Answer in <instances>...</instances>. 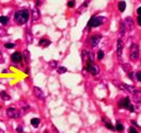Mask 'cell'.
<instances>
[{
	"instance_id": "4316f807",
	"label": "cell",
	"mask_w": 141,
	"mask_h": 133,
	"mask_svg": "<svg viewBox=\"0 0 141 133\" xmlns=\"http://www.w3.org/2000/svg\"><path fill=\"white\" fill-rule=\"evenodd\" d=\"M49 66H50L51 68H57V66H58V63H57L56 61H51V62H49Z\"/></svg>"
},
{
	"instance_id": "484cf974",
	"label": "cell",
	"mask_w": 141,
	"mask_h": 133,
	"mask_svg": "<svg viewBox=\"0 0 141 133\" xmlns=\"http://www.w3.org/2000/svg\"><path fill=\"white\" fill-rule=\"evenodd\" d=\"M103 58H104V51L99 50L98 53H97V60H103Z\"/></svg>"
},
{
	"instance_id": "30bf717a",
	"label": "cell",
	"mask_w": 141,
	"mask_h": 133,
	"mask_svg": "<svg viewBox=\"0 0 141 133\" xmlns=\"http://www.w3.org/2000/svg\"><path fill=\"white\" fill-rule=\"evenodd\" d=\"M101 38H102V35H93L90 40V45L92 46V47L97 46L99 43V41H101Z\"/></svg>"
},
{
	"instance_id": "8d00e7d4",
	"label": "cell",
	"mask_w": 141,
	"mask_h": 133,
	"mask_svg": "<svg viewBox=\"0 0 141 133\" xmlns=\"http://www.w3.org/2000/svg\"><path fill=\"white\" fill-rule=\"evenodd\" d=\"M137 21H138V25H139V26H141V15H138Z\"/></svg>"
},
{
	"instance_id": "f1b7e54d",
	"label": "cell",
	"mask_w": 141,
	"mask_h": 133,
	"mask_svg": "<svg viewBox=\"0 0 141 133\" xmlns=\"http://www.w3.org/2000/svg\"><path fill=\"white\" fill-rule=\"evenodd\" d=\"M67 6H69V8H74L75 6V1L74 0H70V1L67 2Z\"/></svg>"
},
{
	"instance_id": "d6a6232c",
	"label": "cell",
	"mask_w": 141,
	"mask_h": 133,
	"mask_svg": "<svg viewBox=\"0 0 141 133\" xmlns=\"http://www.w3.org/2000/svg\"><path fill=\"white\" fill-rule=\"evenodd\" d=\"M6 34V31L4 29H0V36H4Z\"/></svg>"
},
{
	"instance_id": "6da1fadb",
	"label": "cell",
	"mask_w": 141,
	"mask_h": 133,
	"mask_svg": "<svg viewBox=\"0 0 141 133\" xmlns=\"http://www.w3.org/2000/svg\"><path fill=\"white\" fill-rule=\"evenodd\" d=\"M29 17H30V13H29L28 10H20L15 12L14 14V19L16 21V24L18 25H25L27 21H28Z\"/></svg>"
},
{
	"instance_id": "f546056e",
	"label": "cell",
	"mask_w": 141,
	"mask_h": 133,
	"mask_svg": "<svg viewBox=\"0 0 141 133\" xmlns=\"http://www.w3.org/2000/svg\"><path fill=\"white\" fill-rule=\"evenodd\" d=\"M129 68H131V67L128 65V64H123V69L125 70V72H129Z\"/></svg>"
},
{
	"instance_id": "d6986e66",
	"label": "cell",
	"mask_w": 141,
	"mask_h": 133,
	"mask_svg": "<svg viewBox=\"0 0 141 133\" xmlns=\"http://www.w3.org/2000/svg\"><path fill=\"white\" fill-rule=\"evenodd\" d=\"M41 123V119L40 118H32L31 119V125L33 126V127H38V125H40Z\"/></svg>"
},
{
	"instance_id": "277c9868",
	"label": "cell",
	"mask_w": 141,
	"mask_h": 133,
	"mask_svg": "<svg viewBox=\"0 0 141 133\" xmlns=\"http://www.w3.org/2000/svg\"><path fill=\"white\" fill-rule=\"evenodd\" d=\"M6 115L10 118H18L22 116V114H20L19 110H17L16 107H8V110H6Z\"/></svg>"
},
{
	"instance_id": "d590c367",
	"label": "cell",
	"mask_w": 141,
	"mask_h": 133,
	"mask_svg": "<svg viewBox=\"0 0 141 133\" xmlns=\"http://www.w3.org/2000/svg\"><path fill=\"white\" fill-rule=\"evenodd\" d=\"M127 110H128V111H130V112H134V111H135V109H134V105H129V107H128V109H127Z\"/></svg>"
},
{
	"instance_id": "4dcf8cb0",
	"label": "cell",
	"mask_w": 141,
	"mask_h": 133,
	"mask_svg": "<svg viewBox=\"0 0 141 133\" xmlns=\"http://www.w3.org/2000/svg\"><path fill=\"white\" fill-rule=\"evenodd\" d=\"M136 79H137V81H139V82H141V72H137L136 74Z\"/></svg>"
},
{
	"instance_id": "e575fe53",
	"label": "cell",
	"mask_w": 141,
	"mask_h": 133,
	"mask_svg": "<svg viewBox=\"0 0 141 133\" xmlns=\"http://www.w3.org/2000/svg\"><path fill=\"white\" fill-rule=\"evenodd\" d=\"M43 1H44V0H35V4H36V6L41 5V4L43 3Z\"/></svg>"
},
{
	"instance_id": "9c48e42d",
	"label": "cell",
	"mask_w": 141,
	"mask_h": 133,
	"mask_svg": "<svg viewBox=\"0 0 141 133\" xmlns=\"http://www.w3.org/2000/svg\"><path fill=\"white\" fill-rule=\"evenodd\" d=\"M130 105V99L128 97H125L124 99L119 101V107H123V109H128V107Z\"/></svg>"
},
{
	"instance_id": "e0dca14e",
	"label": "cell",
	"mask_w": 141,
	"mask_h": 133,
	"mask_svg": "<svg viewBox=\"0 0 141 133\" xmlns=\"http://www.w3.org/2000/svg\"><path fill=\"white\" fill-rule=\"evenodd\" d=\"M89 3H90V0H86V1L82 3V5L80 6V9H79L78 11H77V13H82L83 11L86 10V8H87V6L89 5Z\"/></svg>"
},
{
	"instance_id": "83f0119b",
	"label": "cell",
	"mask_w": 141,
	"mask_h": 133,
	"mask_svg": "<svg viewBox=\"0 0 141 133\" xmlns=\"http://www.w3.org/2000/svg\"><path fill=\"white\" fill-rule=\"evenodd\" d=\"M4 47L11 49V48H14L15 47V44H12V43H6V44H4Z\"/></svg>"
},
{
	"instance_id": "9a60e30c",
	"label": "cell",
	"mask_w": 141,
	"mask_h": 133,
	"mask_svg": "<svg viewBox=\"0 0 141 133\" xmlns=\"http://www.w3.org/2000/svg\"><path fill=\"white\" fill-rule=\"evenodd\" d=\"M50 44H51L50 41H49V40H45V38H42V40L40 41V43H38V45H40L41 47H48Z\"/></svg>"
},
{
	"instance_id": "cb8c5ba5",
	"label": "cell",
	"mask_w": 141,
	"mask_h": 133,
	"mask_svg": "<svg viewBox=\"0 0 141 133\" xmlns=\"http://www.w3.org/2000/svg\"><path fill=\"white\" fill-rule=\"evenodd\" d=\"M0 22L2 25H6L9 22V18L5 17V16H0Z\"/></svg>"
},
{
	"instance_id": "5b68a950",
	"label": "cell",
	"mask_w": 141,
	"mask_h": 133,
	"mask_svg": "<svg viewBox=\"0 0 141 133\" xmlns=\"http://www.w3.org/2000/svg\"><path fill=\"white\" fill-rule=\"evenodd\" d=\"M123 48H124V44H123V40L119 38L117 42V56L119 59L122 58V53H123Z\"/></svg>"
},
{
	"instance_id": "ffe728a7",
	"label": "cell",
	"mask_w": 141,
	"mask_h": 133,
	"mask_svg": "<svg viewBox=\"0 0 141 133\" xmlns=\"http://www.w3.org/2000/svg\"><path fill=\"white\" fill-rule=\"evenodd\" d=\"M22 58L25 59V61L30 62V52H29V50H25V51H24V56H22Z\"/></svg>"
},
{
	"instance_id": "4fadbf2b",
	"label": "cell",
	"mask_w": 141,
	"mask_h": 133,
	"mask_svg": "<svg viewBox=\"0 0 141 133\" xmlns=\"http://www.w3.org/2000/svg\"><path fill=\"white\" fill-rule=\"evenodd\" d=\"M133 99L136 103H141V92L136 91L135 93H133Z\"/></svg>"
},
{
	"instance_id": "2e32d148",
	"label": "cell",
	"mask_w": 141,
	"mask_h": 133,
	"mask_svg": "<svg viewBox=\"0 0 141 133\" xmlns=\"http://www.w3.org/2000/svg\"><path fill=\"white\" fill-rule=\"evenodd\" d=\"M26 40H27V43L28 44H32L33 42V36H32V33H31L30 30H28L26 33Z\"/></svg>"
},
{
	"instance_id": "1f68e13d",
	"label": "cell",
	"mask_w": 141,
	"mask_h": 133,
	"mask_svg": "<svg viewBox=\"0 0 141 133\" xmlns=\"http://www.w3.org/2000/svg\"><path fill=\"white\" fill-rule=\"evenodd\" d=\"M16 131L18 133H22V131H24V129H22V126H18V127L16 128Z\"/></svg>"
},
{
	"instance_id": "5bb4252c",
	"label": "cell",
	"mask_w": 141,
	"mask_h": 133,
	"mask_svg": "<svg viewBox=\"0 0 141 133\" xmlns=\"http://www.w3.org/2000/svg\"><path fill=\"white\" fill-rule=\"evenodd\" d=\"M120 35H121L122 40H123V37H125V35H126V27H125L123 21L121 22V25H120Z\"/></svg>"
},
{
	"instance_id": "603a6c76",
	"label": "cell",
	"mask_w": 141,
	"mask_h": 133,
	"mask_svg": "<svg viewBox=\"0 0 141 133\" xmlns=\"http://www.w3.org/2000/svg\"><path fill=\"white\" fill-rule=\"evenodd\" d=\"M66 68L64 67V66H60V67H58L57 68V72H58V74H60V75H62V74H64V72H66Z\"/></svg>"
},
{
	"instance_id": "44dd1931",
	"label": "cell",
	"mask_w": 141,
	"mask_h": 133,
	"mask_svg": "<svg viewBox=\"0 0 141 133\" xmlns=\"http://www.w3.org/2000/svg\"><path fill=\"white\" fill-rule=\"evenodd\" d=\"M0 97H1L3 100H9L11 98L10 95H8V94H6V92H4V91H2L1 93H0Z\"/></svg>"
},
{
	"instance_id": "7a4b0ae2",
	"label": "cell",
	"mask_w": 141,
	"mask_h": 133,
	"mask_svg": "<svg viewBox=\"0 0 141 133\" xmlns=\"http://www.w3.org/2000/svg\"><path fill=\"white\" fill-rule=\"evenodd\" d=\"M104 21H105V17H103V16H92L88 21V29L99 27Z\"/></svg>"
},
{
	"instance_id": "8992f818",
	"label": "cell",
	"mask_w": 141,
	"mask_h": 133,
	"mask_svg": "<svg viewBox=\"0 0 141 133\" xmlns=\"http://www.w3.org/2000/svg\"><path fill=\"white\" fill-rule=\"evenodd\" d=\"M86 69H87L88 72H90L91 75H93V76H96V75L99 72V68H98V66H96V65H92V63H88V65H87V67H86Z\"/></svg>"
},
{
	"instance_id": "3957f363",
	"label": "cell",
	"mask_w": 141,
	"mask_h": 133,
	"mask_svg": "<svg viewBox=\"0 0 141 133\" xmlns=\"http://www.w3.org/2000/svg\"><path fill=\"white\" fill-rule=\"evenodd\" d=\"M139 52H140V49H139V46L137 44H133L130 46V49H129V58H130L131 61L136 62L139 58Z\"/></svg>"
},
{
	"instance_id": "ba28073f",
	"label": "cell",
	"mask_w": 141,
	"mask_h": 133,
	"mask_svg": "<svg viewBox=\"0 0 141 133\" xmlns=\"http://www.w3.org/2000/svg\"><path fill=\"white\" fill-rule=\"evenodd\" d=\"M11 60H12L13 63H22V54L19 53V52H14V53L11 56Z\"/></svg>"
},
{
	"instance_id": "b9f144b4",
	"label": "cell",
	"mask_w": 141,
	"mask_h": 133,
	"mask_svg": "<svg viewBox=\"0 0 141 133\" xmlns=\"http://www.w3.org/2000/svg\"><path fill=\"white\" fill-rule=\"evenodd\" d=\"M45 133H47V131H46V132H45Z\"/></svg>"
},
{
	"instance_id": "7402d4cb",
	"label": "cell",
	"mask_w": 141,
	"mask_h": 133,
	"mask_svg": "<svg viewBox=\"0 0 141 133\" xmlns=\"http://www.w3.org/2000/svg\"><path fill=\"white\" fill-rule=\"evenodd\" d=\"M114 128H115V130H118L119 132H122V131L124 130V126L122 125L121 123H119V121L117 123V125H115V127H114Z\"/></svg>"
},
{
	"instance_id": "836d02e7",
	"label": "cell",
	"mask_w": 141,
	"mask_h": 133,
	"mask_svg": "<svg viewBox=\"0 0 141 133\" xmlns=\"http://www.w3.org/2000/svg\"><path fill=\"white\" fill-rule=\"evenodd\" d=\"M128 131H129V133H138V132H137V130H136L135 128H133V127H130V128H129V130H128Z\"/></svg>"
},
{
	"instance_id": "7c38bea8",
	"label": "cell",
	"mask_w": 141,
	"mask_h": 133,
	"mask_svg": "<svg viewBox=\"0 0 141 133\" xmlns=\"http://www.w3.org/2000/svg\"><path fill=\"white\" fill-rule=\"evenodd\" d=\"M124 25H125V27H126V29H129V30H131L133 29V26H134V21H133V19H131L130 17H126L124 19Z\"/></svg>"
},
{
	"instance_id": "ac0fdd59",
	"label": "cell",
	"mask_w": 141,
	"mask_h": 133,
	"mask_svg": "<svg viewBox=\"0 0 141 133\" xmlns=\"http://www.w3.org/2000/svg\"><path fill=\"white\" fill-rule=\"evenodd\" d=\"M126 9V2L125 1H120L119 2V11L120 12H124Z\"/></svg>"
},
{
	"instance_id": "52a82bcc",
	"label": "cell",
	"mask_w": 141,
	"mask_h": 133,
	"mask_svg": "<svg viewBox=\"0 0 141 133\" xmlns=\"http://www.w3.org/2000/svg\"><path fill=\"white\" fill-rule=\"evenodd\" d=\"M33 93H34V96L36 98H38V99H41V100H45V94L43 93V91L41 88H38V87H33Z\"/></svg>"
},
{
	"instance_id": "f35d334b",
	"label": "cell",
	"mask_w": 141,
	"mask_h": 133,
	"mask_svg": "<svg viewBox=\"0 0 141 133\" xmlns=\"http://www.w3.org/2000/svg\"><path fill=\"white\" fill-rule=\"evenodd\" d=\"M137 14H138V15H141V6L137 9Z\"/></svg>"
},
{
	"instance_id": "74e56055",
	"label": "cell",
	"mask_w": 141,
	"mask_h": 133,
	"mask_svg": "<svg viewBox=\"0 0 141 133\" xmlns=\"http://www.w3.org/2000/svg\"><path fill=\"white\" fill-rule=\"evenodd\" d=\"M128 78H129V79H131V80H134V74H133V72H128Z\"/></svg>"
},
{
	"instance_id": "ab89813d",
	"label": "cell",
	"mask_w": 141,
	"mask_h": 133,
	"mask_svg": "<svg viewBox=\"0 0 141 133\" xmlns=\"http://www.w3.org/2000/svg\"><path fill=\"white\" fill-rule=\"evenodd\" d=\"M2 72H3V74H8L9 70H8V69H4V70H2Z\"/></svg>"
},
{
	"instance_id": "8fae6325",
	"label": "cell",
	"mask_w": 141,
	"mask_h": 133,
	"mask_svg": "<svg viewBox=\"0 0 141 133\" xmlns=\"http://www.w3.org/2000/svg\"><path fill=\"white\" fill-rule=\"evenodd\" d=\"M31 14H32V16H31V17H32V20L33 21H38V19H40V17H41V14H40V11L38 10V9H33L32 11H31Z\"/></svg>"
},
{
	"instance_id": "60d3db41",
	"label": "cell",
	"mask_w": 141,
	"mask_h": 133,
	"mask_svg": "<svg viewBox=\"0 0 141 133\" xmlns=\"http://www.w3.org/2000/svg\"><path fill=\"white\" fill-rule=\"evenodd\" d=\"M0 133H4V131L2 129H0Z\"/></svg>"
},
{
	"instance_id": "d4e9b609",
	"label": "cell",
	"mask_w": 141,
	"mask_h": 133,
	"mask_svg": "<svg viewBox=\"0 0 141 133\" xmlns=\"http://www.w3.org/2000/svg\"><path fill=\"white\" fill-rule=\"evenodd\" d=\"M88 56H89V52L87 51V50H82V53H81L82 61H86V60H88Z\"/></svg>"
}]
</instances>
